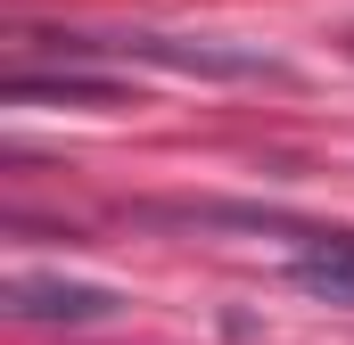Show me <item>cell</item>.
Wrapping results in <instances>:
<instances>
[{
	"label": "cell",
	"instance_id": "obj_1",
	"mask_svg": "<svg viewBox=\"0 0 354 345\" xmlns=\"http://www.w3.org/2000/svg\"><path fill=\"white\" fill-rule=\"evenodd\" d=\"M124 296L115 288H91V279H41V271H17L8 279V313L17 321H107Z\"/></svg>",
	"mask_w": 354,
	"mask_h": 345
},
{
	"label": "cell",
	"instance_id": "obj_2",
	"mask_svg": "<svg viewBox=\"0 0 354 345\" xmlns=\"http://www.w3.org/2000/svg\"><path fill=\"white\" fill-rule=\"evenodd\" d=\"M288 279H297V296L354 313V230H313V247L288 263Z\"/></svg>",
	"mask_w": 354,
	"mask_h": 345
},
{
	"label": "cell",
	"instance_id": "obj_3",
	"mask_svg": "<svg viewBox=\"0 0 354 345\" xmlns=\"http://www.w3.org/2000/svg\"><path fill=\"white\" fill-rule=\"evenodd\" d=\"M8 99H17V107H124V83H107V75H33V66H17V75H8Z\"/></svg>",
	"mask_w": 354,
	"mask_h": 345
}]
</instances>
